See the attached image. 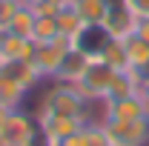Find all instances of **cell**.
Masks as SVG:
<instances>
[{
	"label": "cell",
	"instance_id": "obj_7",
	"mask_svg": "<svg viewBox=\"0 0 149 146\" xmlns=\"http://www.w3.org/2000/svg\"><path fill=\"white\" fill-rule=\"evenodd\" d=\"M89 63H92V57L86 55V52H80V49H74V46H72V49L66 52V57H63V63H60V69H57V74L52 77V80L77 86L80 77L86 74V69H89Z\"/></svg>",
	"mask_w": 149,
	"mask_h": 146
},
{
	"label": "cell",
	"instance_id": "obj_16",
	"mask_svg": "<svg viewBox=\"0 0 149 146\" xmlns=\"http://www.w3.org/2000/svg\"><path fill=\"white\" fill-rule=\"evenodd\" d=\"M123 49H126V57H129V66H132V69L143 72V69L149 66V43H146V40H141L135 32H132L129 37H123Z\"/></svg>",
	"mask_w": 149,
	"mask_h": 146
},
{
	"label": "cell",
	"instance_id": "obj_25",
	"mask_svg": "<svg viewBox=\"0 0 149 146\" xmlns=\"http://www.w3.org/2000/svg\"><path fill=\"white\" fill-rule=\"evenodd\" d=\"M23 3H29V6H32V3H40V0H23Z\"/></svg>",
	"mask_w": 149,
	"mask_h": 146
},
{
	"label": "cell",
	"instance_id": "obj_9",
	"mask_svg": "<svg viewBox=\"0 0 149 146\" xmlns=\"http://www.w3.org/2000/svg\"><path fill=\"white\" fill-rule=\"evenodd\" d=\"M135 26H138V17L132 15L129 9L120 3V6H112L106 20H103V29L112 35V40H123V37H129L135 32Z\"/></svg>",
	"mask_w": 149,
	"mask_h": 146
},
{
	"label": "cell",
	"instance_id": "obj_15",
	"mask_svg": "<svg viewBox=\"0 0 149 146\" xmlns=\"http://www.w3.org/2000/svg\"><path fill=\"white\" fill-rule=\"evenodd\" d=\"M26 97H29V92L0 72V109H9V112L12 109H23Z\"/></svg>",
	"mask_w": 149,
	"mask_h": 146
},
{
	"label": "cell",
	"instance_id": "obj_12",
	"mask_svg": "<svg viewBox=\"0 0 149 146\" xmlns=\"http://www.w3.org/2000/svg\"><path fill=\"white\" fill-rule=\"evenodd\" d=\"M35 23H37V15L35 9L29 6V3H20L17 9H15V15L9 17V26H6V32H12V35H20V37H29L35 35Z\"/></svg>",
	"mask_w": 149,
	"mask_h": 146
},
{
	"label": "cell",
	"instance_id": "obj_17",
	"mask_svg": "<svg viewBox=\"0 0 149 146\" xmlns=\"http://www.w3.org/2000/svg\"><path fill=\"white\" fill-rule=\"evenodd\" d=\"M55 20H57V29H60V35L72 37V40H74V35H77V32L86 26V23L80 20V15L74 12V6H72V3H69V6H63V9H60V15H57Z\"/></svg>",
	"mask_w": 149,
	"mask_h": 146
},
{
	"label": "cell",
	"instance_id": "obj_14",
	"mask_svg": "<svg viewBox=\"0 0 149 146\" xmlns=\"http://www.w3.org/2000/svg\"><path fill=\"white\" fill-rule=\"evenodd\" d=\"M60 146H109V140H106L103 126H97V123H83V126L77 129L74 135H69Z\"/></svg>",
	"mask_w": 149,
	"mask_h": 146
},
{
	"label": "cell",
	"instance_id": "obj_24",
	"mask_svg": "<svg viewBox=\"0 0 149 146\" xmlns=\"http://www.w3.org/2000/svg\"><path fill=\"white\" fill-rule=\"evenodd\" d=\"M141 74H143V77H149V66H146V69H143V72H141Z\"/></svg>",
	"mask_w": 149,
	"mask_h": 146
},
{
	"label": "cell",
	"instance_id": "obj_5",
	"mask_svg": "<svg viewBox=\"0 0 149 146\" xmlns=\"http://www.w3.org/2000/svg\"><path fill=\"white\" fill-rule=\"evenodd\" d=\"M109 146H149V117L141 120H106L103 123Z\"/></svg>",
	"mask_w": 149,
	"mask_h": 146
},
{
	"label": "cell",
	"instance_id": "obj_21",
	"mask_svg": "<svg viewBox=\"0 0 149 146\" xmlns=\"http://www.w3.org/2000/svg\"><path fill=\"white\" fill-rule=\"evenodd\" d=\"M138 97L143 100V109H146V115H149V77H143V80H141V89H138Z\"/></svg>",
	"mask_w": 149,
	"mask_h": 146
},
{
	"label": "cell",
	"instance_id": "obj_20",
	"mask_svg": "<svg viewBox=\"0 0 149 146\" xmlns=\"http://www.w3.org/2000/svg\"><path fill=\"white\" fill-rule=\"evenodd\" d=\"M123 6H126L138 20L149 17V0H123Z\"/></svg>",
	"mask_w": 149,
	"mask_h": 146
},
{
	"label": "cell",
	"instance_id": "obj_2",
	"mask_svg": "<svg viewBox=\"0 0 149 146\" xmlns=\"http://www.w3.org/2000/svg\"><path fill=\"white\" fill-rule=\"evenodd\" d=\"M40 123H37L35 112L26 109H12L6 115V120L0 123V143L3 146H29L37 140Z\"/></svg>",
	"mask_w": 149,
	"mask_h": 146
},
{
	"label": "cell",
	"instance_id": "obj_11",
	"mask_svg": "<svg viewBox=\"0 0 149 146\" xmlns=\"http://www.w3.org/2000/svg\"><path fill=\"white\" fill-rule=\"evenodd\" d=\"M0 49H3V57L6 60H32V55H35V40L12 35V32H3L0 35Z\"/></svg>",
	"mask_w": 149,
	"mask_h": 146
},
{
	"label": "cell",
	"instance_id": "obj_6",
	"mask_svg": "<svg viewBox=\"0 0 149 146\" xmlns=\"http://www.w3.org/2000/svg\"><path fill=\"white\" fill-rule=\"evenodd\" d=\"M112 43V35L103 29V23L100 26H83L77 35H74L72 46L74 49H80V52H86V55L92 57V60H97V57L106 52V46Z\"/></svg>",
	"mask_w": 149,
	"mask_h": 146
},
{
	"label": "cell",
	"instance_id": "obj_3",
	"mask_svg": "<svg viewBox=\"0 0 149 146\" xmlns=\"http://www.w3.org/2000/svg\"><path fill=\"white\" fill-rule=\"evenodd\" d=\"M72 49V37L66 35H57L55 40H49V43H35V55H32V63H35L37 74L43 77V80H52L60 69V63H63V57L66 52Z\"/></svg>",
	"mask_w": 149,
	"mask_h": 146
},
{
	"label": "cell",
	"instance_id": "obj_23",
	"mask_svg": "<svg viewBox=\"0 0 149 146\" xmlns=\"http://www.w3.org/2000/svg\"><path fill=\"white\" fill-rule=\"evenodd\" d=\"M3 63H6V57H3V49H0V66H3Z\"/></svg>",
	"mask_w": 149,
	"mask_h": 146
},
{
	"label": "cell",
	"instance_id": "obj_8",
	"mask_svg": "<svg viewBox=\"0 0 149 146\" xmlns=\"http://www.w3.org/2000/svg\"><path fill=\"white\" fill-rule=\"evenodd\" d=\"M103 103H106V120H141V117H149L146 109H143V100L138 95L115 97V100H103Z\"/></svg>",
	"mask_w": 149,
	"mask_h": 146
},
{
	"label": "cell",
	"instance_id": "obj_22",
	"mask_svg": "<svg viewBox=\"0 0 149 146\" xmlns=\"http://www.w3.org/2000/svg\"><path fill=\"white\" fill-rule=\"evenodd\" d=\"M135 35L141 37V40H146V43H149V17L138 20V26H135Z\"/></svg>",
	"mask_w": 149,
	"mask_h": 146
},
{
	"label": "cell",
	"instance_id": "obj_10",
	"mask_svg": "<svg viewBox=\"0 0 149 146\" xmlns=\"http://www.w3.org/2000/svg\"><path fill=\"white\" fill-rule=\"evenodd\" d=\"M0 72L6 74V77H12L15 83H20L26 92L37 89V86L43 83V77L37 74V69H35L32 60H6V63L0 66Z\"/></svg>",
	"mask_w": 149,
	"mask_h": 146
},
{
	"label": "cell",
	"instance_id": "obj_19",
	"mask_svg": "<svg viewBox=\"0 0 149 146\" xmlns=\"http://www.w3.org/2000/svg\"><path fill=\"white\" fill-rule=\"evenodd\" d=\"M57 35H60V29H57V20L55 17H37L35 35H32L35 43H49V40H55Z\"/></svg>",
	"mask_w": 149,
	"mask_h": 146
},
{
	"label": "cell",
	"instance_id": "obj_4",
	"mask_svg": "<svg viewBox=\"0 0 149 146\" xmlns=\"http://www.w3.org/2000/svg\"><path fill=\"white\" fill-rule=\"evenodd\" d=\"M115 74H118V69H112L106 60H100V57H97V60L89 63L86 74L80 77L77 92H80L86 100H106V97H109L112 83H115Z\"/></svg>",
	"mask_w": 149,
	"mask_h": 146
},
{
	"label": "cell",
	"instance_id": "obj_13",
	"mask_svg": "<svg viewBox=\"0 0 149 146\" xmlns=\"http://www.w3.org/2000/svg\"><path fill=\"white\" fill-rule=\"evenodd\" d=\"M72 6L86 26H100L106 20V15H109V9H112L109 0H72Z\"/></svg>",
	"mask_w": 149,
	"mask_h": 146
},
{
	"label": "cell",
	"instance_id": "obj_1",
	"mask_svg": "<svg viewBox=\"0 0 149 146\" xmlns=\"http://www.w3.org/2000/svg\"><path fill=\"white\" fill-rule=\"evenodd\" d=\"M86 97L77 92V86H69V83H57L52 80V89L43 95L40 106L35 109V115H66V117H80L86 115ZM86 123V120H83Z\"/></svg>",
	"mask_w": 149,
	"mask_h": 146
},
{
	"label": "cell",
	"instance_id": "obj_18",
	"mask_svg": "<svg viewBox=\"0 0 149 146\" xmlns=\"http://www.w3.org/2000/svg\"><path fill=\"white\" fill-rule=\"evenodd\" d=\"M100 60H106L112 69H118V72L132 69V66H129V57H126V49H123V40H112L109 46H106V52L100 55Z\"/></svg>",
	"mask_w": 149,
	"mask_h": 146
}]
</instances>
